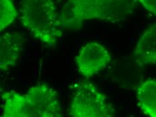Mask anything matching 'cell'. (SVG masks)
I'll list each match as a JSON object with an SVG mask.
<instances>
[{
    "label": "cell",
    "instance_id": "obj_1",
    "mask_svg": "<svg viewBox=\"0 0 156 117\" xmlns=\"http://www.w3.org/2000/svg\"><path fill=\"white\" fill-rule=\"evenodd\" d=\"M139 0H67L58 12L63 30L80 29L86 20L119 22L133 14Z\"/></svg>",
    "mask_w": 156,
    "mask_h": 117
},
{
    "label": "cell",
    "instance_id": "obj_6",
    "mask_svg": "<svg viewBox=\"0 0 156 117\" xmlns=\"http://www.w3.org/2000/svg\"><path fill=\"white\" fill-rule=\"evenodd\" d=\"M24 39L16 32H9L0 37V69L5 71L17 65L24 49Z\"/></svg>",
    "mask_w": 156,
    "mask_h": 117
},
{
    "label": "cell",
    "instance_id": "obj_2",
    "mask_svg": "<svg viewBox=\"0 0 156 117\" xmlns=\"http://www.w3.org/2000/svg\"><path fill=\"white\" fill-rule=\"evenodd\" d=\"M1 117H63L56 91L44 83L30 87L25 93L15 90L2 95Z\"/></svg>",
    "mask_w": 156,
    "mask_h": 117
},
{
    "label": "cell",
    "instance_id": "obj_9",
    "mask_svg": "<svg viewBox=\"0 0 156 117\" xmlns=\"http://www.w3.org/2000/svg\"><path fill=\"white\" fill-rule=\"evenodd\" d=\"M18 16L19 12L13 0H0V31L12 24Z\"/></svg>",
    "mask_w": 156,
    "mask_h": 117
},
{
    "label": "cell",
    "instance_id": "obj_3",
    "mask_svg": "<svg viewBox=\"0 0 156 117\" xmlns=\"http://www.w3.org/2000/svg\"><path fill=\"white\" fill-rule=\"evenodd\" d=\"M19 18L28 33L47 47H56L63 36L55 0H22Z\"/></svg>",
    "mask_w": 156,
    "mask_h": 117
},
{
    "label": "cell",
    "instance_id": "obj_7",
    "mask_svg": "<svg viewBox=\"0 0 156 117\" xmlns=\"http://www.w3.org/2000/svg\"><path fill=\"white\" fill-rule=\"evenodd\" d=\"M133 58L140 66L156 63V24L149 27L139 38Z\"/></svg>",
    "mask_w": 156,
    "mask_h": 117
},
{
    "label": "cell",
    "instance_id": "obj_5",
    "mask_svg": "<svg viewBox=\"0 0 156 117\" xmlns=\"http://www.w3.org/2000/svg\"><path fill=\"white\" fill-rule=\"evenodd\" d=\"M111 61L109 52L102 44L90 43L81 48L76 58L79 73L85 78H90L100 73Z\"/></svg>",
    "mask_w": 156,
    "mask_h": 117
},
{
    "label": "cell",
    "instance_id": "obj_10",
    "mask_svg": "<svg viewBox=\"0 0 156 117\" xmlns=\"http://www.w3.org/2000/svg\"><path fill=\"white\" fill-rule=\"evenodd\" d=\"M139 2L148 12L156 16V0H139Z\"/></svg>",
    "mask_w": 156,
    "mask_h": 117
},
{
    "label": "cell",
    "instance_id": "obj_8",
    "mask_svg": "<svg viewBox=\"0 0 156 117\" xmlns=\"http://www.w3.org/2000/svg\"><path fill=\"white\" fill-rule=\"evenodd\" d=\"M136 98L144 114L148 117H156V80H148L141 83Z\"/></svg>",
    "mask_w": 156,
    "mask_h": 117
},
{
    "label": "cell",
    "instance_id": "obj_4",
    "mask_svg": "<svg viewBox=\"0 0 156 117\" xmlns=\"http://www.w3.org/2000/svg\"><path fill=\"white\" fill-rule=\"evenodd\" d=\"M69 114L71 117H115L106 96L88 82L74 86Z\"/></svg>",
    "mask_w": 156,
    "mask_h": 117
}]
</instances>
